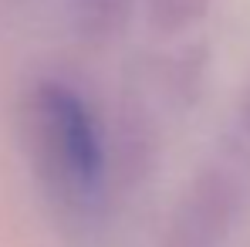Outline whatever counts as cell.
I'll return each instance as SVG.
<instances>
[{
	"label": "cell",
	"instance_id": "obj_1",
	"mask_svg": "<svg viewBox=\"0 0 250 247\" xmlns=\"http://www.w3.org/2000/svg\"><path fill=\"white\" fill-rule=\"evenodd\" d=\"M27 142L41 176L68 200H91L102 169V135L82 95L68 85L41 82L27 98Z\"/></svg>",
	"mask_w": 250,
	"mask_h": 247
},
{
	"label": "cell",
	"instance_id": "obj_2",
	"mask_svg": "<svg viewBox=\"0 0 250 247\" xmlns=\"http://www.w3.org/2000/svg\"><path fill=\"white\" fill-rule=\"evenodd\" d=\"M207 0H149V21L159 31H176L186 27L189 21H196L203 14Z\"/></svg>",
	"mask_w": 250,
	"mask_h": 247
},
{
	"label": "cell",
	"instance_id": "obj_3",
	"mask_svg": "<svg viewBox=\"0 0 250 247\" xmlns=\"http://www.w3.org/2000/svg\"><path fill=\"white\" fill-rule=\"evenodd\" d=\"M247 122H250V98H247Z\"/></svg>",
	"mask_w": 250,
	"mask_h": 247
}]
</instances>
